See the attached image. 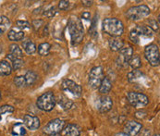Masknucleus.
Instances as JSON below:
<instances>
[{"mask_svg":"<svg viewBox=\"0 0 160 136\" xmlns=\"http://www.w3.org/2000/svg\"><path fill=\"white\" fill-rule=\"evenodd\" d=\"M69 30L71 44L73 45H79L84 36V30L81 20L77 17H71L69 21Z\"/></svg>","mask_w":160,"mask_h":136,"instance_id":"nucleus-1","label":"nucleus"},{"mask_svg":"<svg viewBox=\"0 0 160 136\" xmlns=\"http://www.w3.org/2000/svg\"><path fill=\"white\" fill-rule=\"evenodd\" d=\"M103 30L106 33L113 36L118 37L124 32V26L120 20L116 18H107L102 23Z\"/></svg>","mask_w":160,"mask_h":136,"instance_id":"nucleus-2","label":"nucleus"},{"mask_svg":"<svg viewBox=\"0 0 160 136\" xmlns=\"http://www.w3.org/2000/svg\"><path fill=\"white\" fill-rule=\"evenodd\" d=\"M56 103H57V99L55 94L52 92H46L38 97L36 106L39 109L48 112L55 108Z\"/></svg>","mask_w":160,"mask_h":136,"instance_id":"nucleus-3","label":"nucleus"},{"mask_svg":"<svg viewBox=\"0 0 160 136\" xmlns=\"http://www.w3.org/2000/svg\"><path fill=\"white\" fill-rule=\"evenodd\" d=\"M150 14V8L145 5L136 6L129 8L126 12V16L129 20L132 21H139L146 18Z\"/></svg>","mask_w":160,"mask_h":136,"instance_id":"nucleus-4","label":"nucleus"},{"mask_svg":"<svg viewBox=\"0 0 160 136\" xmlns=\"http://www.w3.org/2000/svg\"><path fill=\"white\" fill-rule=\"evenodd\" d=\"M128 102L136 108H142L146 107L149 103V98L147 95L142 93H136V92H129L127 94Z\"/></svg>","mask_w":160,"mask_h":136,"instance_id":"nucleus-5","label":"nucleus"},{"mask_svg":"<svg viewBox=\"0 0 160 136\" xmlns=\"http://www.w3.org/2000/svg\"><path fill=\"white\" fill-rule=\"evenodd\" d=\"M144 57L153 67L159 65V48L155 44L147 45L144 49Z\"/></svg>","mask_w":160,"mask_h":136,"instance_id":"nucleus-6","label":"nucleus"},{"mask_svg":"<svg viewBox=\"0 0 160 136\" xmlns=\"http://www.w3.org/2000/svg\"><path fill=\"white\" fill-rule=\"evenodd\" d=\"M142 36L152 37L153 31L148 26H136L130 33V39L134 44H139V41Z\"/></svg>","mask_w":160,"mask_h":136,"instance_id":"nucleus-7","label":"nucleus"},{"mask_svg":"<svg viewBox=\"0 0 160 136\" xmlns=\"http://www.w3.org/2000/svg\"><path fill=\"white\" fill-rule=\"evenodd\" d=\"M103 79H104V71H103L102 67H99V66L93 67L90 70L88 83L92 88H93V89L99 88L100 83Z\"/></svg>","mask_w":160,"mask_h":136,"instance_id":"nucleus-8","label":"nucleus"},{"mask_svg":"<svg viewBox=\"0 0 160 136\" xmlns=\"http://www.w3.org/2000/svg\"><path fill=\"white\" fill-rule=\"evenodd\" d=\"M66 125V122L63 119L60 118H55L50 120L44 128V133L48 135L59 133L60 132L63 131L64 127Z\"/></svg>","mask_w":160,"mask_h":136,"instance_id":"nucleus-9","label":"nucleus"},{"mask_svg":"<svg viewBox=\"0 0 160 136\" xmlns=\"http://www.w3.org/2000/svg\"><path fill=\"white\" fill-rule=\"evenodd\" d=\"M133 50L132 46L122 47L119 51V56L117 58V64L122 68H126L129 66V61L133 56Z\"/></svg>","mask_w":160,"mask_h":136,"instance_id":"nucleus-10","label":"nucleus"},{"mask_svg":"<svg viewBox=\"0 0 160 136\" xmlns=\"http://www.w3.org/2000/svg\"><path fill=\"white\" fill-rule=\"evenodd\" d=\"M61 89L65 92H69L76 97H80L82 93V86L71 80H64L61 84Z\"/></svg>","mask_w":160,"mask_h":136,"instance_id":"nucleus-11","label":"nucleus"},{"mask_svg":"<svg viewBox=\"0 0 160 136\" xmlns=\"http://www.w3.org/2000/svg\"><path fill=\"white\" fill-rule=\"evenodd\" d=\"M142 126L140 122L135 120H130L126 122L124 126V133L130 136H136L142 131Z\"/></svg>","mask_w":160,"mask_h":136,"instance_id":"nucleus-12","label":"nucleus"},{"mask_svg":"<svg viewBox=\"0 0 160 136\" xmlns=\"http://www.w3.org/2000/svg\"><path fill=\"white\" fill-rule=\"evenodd\" d=\"M23 124L31 131H36L40 128V119L38 117L32 115H25L23 117Z\"/></svg>","mask_w":160,"mask_h":136,"instance_id":"nucleus-13","label":"nucleus"},{"mask_svg":"<svg viewBox=\"0 0 160 136\" xmlns=\"http://www.w3.org/2000/svg\"><path fill=\"white\" fill-rule=\"evenodd\" d=\"M113 107V101L109 96H102L97 100V109L101 113L109 111Z\"/></svg>","mask_w":160,"mask_h":136,"instance_id":"nucleus-14","label":"nucleus"},{"mask_svg":"<svg viewBox=\"0 0 160 136\" xmlns=\"http://www.w3.org/2000/svg\"><path fill=\"white\" fill-rule=\"evenodd\" d=\"M7 58L10 59L11 61L15 59H21L22 58V50L20 48V46L16 44H12L9 46V53L8 54Z\"/></svg>","mask_w":160,"mask_h":136,"instance_id":"nucleus-15","label":"nucleus"},{"mask_svg":"<svg viewBox=\"0 0 160 136\" xmlns=\"http://www.w3.org/2000/svg\"><path fill=\"white\" fill-rule=\"evenodd\" d=\"M63 133L65 136H80L81 134V129L76 124L69 123L66 125L63 129Z\"/></svg>","mask_w":160,"mask_h":136,"instance_id":"nucleus-16","label":"nucleus"},{"mask_svg":"<svg viewBox=\"0 0 160 136\" xmlns=\"http://www.w3.org/2000/svg\"><path fill=\"white\" fill-rule=\"evenodd\" d=\"M111 88H112V83L110 82V80L108 77H105L102 80L98 89H99V92L102 94H107L111 91Z\"/></svg>","mask_w":160,"mask_h":136,"instance_id":"nucleus-17","label":"nucleus"},{"mask_svg":"<svg viewBox=\"0 0 160 136\" xmlns=\"http://www.w3.org/2000/svg\"><path fill=\"white\" fill-rule=\"evenodd\" d=\"M8 37L10 41H21L24 38V33L21 30L17 29H11L8 32Z\"/></svg>","mask_w":160,"mask_h":136,"instance_id":"nucleus-18","label":"nucleus"},{"mask_svg":"<svg viewBox=\"0 0 160 136\" xmlns=\"http://www.w3.org/2000/svg\"><path fill=\"white\" fill-rule=\"evenodd\" d=\"M22 47L23 49H24V51L28 55H32L36 51V45H35V44L32 40H30V39H27V40L23 41Z\"/></svg>","mask_w":160,"mask_h":136,"instance_id":"nucleus-19","label":"nucleus"},{"mask_svg":"<svg viewBox=\"0 0 160 136\" xmlns=\"http://www.w3.org/2000/svg\"><path fill=\"white\" fill-rule=\"evenodd\" d=\"M12 72L11 65L7 60L0 61V76H8Z\"/></svg>","mask_w":160,"mask_h":136,"instance_id":"nucleus-20","label":"nucleus"},{"mask_svg":"<svg viewBox=\"0 0 160 136\" xmlns=\"http://www.w3.org/2000/svg\"><path fill=\"white\" fill-rule=\"evenodd\" d=\"M123 45H124L123 41L118 37L112 38L109 41V47L112 51H115V52H118V51L119 52L121 50V48L123 47Z\"/></svg>","mask_w":160,"mask_h":136,"instance_id":"nucleus-21","label":"nucleus"},{"mask_svg":"<svg viewBox=\"0 0 160 136\" xmlns=\"http://www.w3.org/2000/svg\"><path fill=\"white\" fill-rule=\"evenodd\" d=\"M12 135H26V127L23 123H16L12 127Z\"/></svg>","mask_w":160,"mask_h":136,"instance_id":"nucleus-22","label":"nucleus"},{"mask_svg":"<svg viewBox=\"0 0 160 136\" xmlns=\"http://www.w3.org/2000/svg\"><path fill=\"white\" fill-rule=\"evenodd\" d=\"M24 78L26 81V85H32L36 82L38 76H37L36 72H34L33 70H29L24 75Z\"/></svg>","mask_w":160,"mask_h":136,"instance_id":"nucleus-23","label":"nucleus"},{"mask_svg":"<svg viewBox=\"0 0 160 136\" xmlns=\"http://www.w3.org/2000/svg\"><path fill=\"white\" fill-rule=\"evenodd\" d=\"M10 26V21L6 16H1L0 18V35H2Z\"/></svg>","mask_w":160,"mask_h":136,"instance_id":"nucleus-24","label":"nucleus"},{"mask_svg":"<svg viewBox=\"0 0 160 136\" xmlns=\"http://www.w3.org/2000/svg\"><path fill=\"white\" fill-rule=\"evenodd\" d=\"M58 104H59V106H60L63 109H69V108L72 107V105H73L72 101L68 99V98H67L66 96H64V95H61V96H60V98H59V100H58Z\"/></svg>","mask_w":160,"mask_h":136,"instance_id":"nucleus-25","label":"nucleus"},{"mask_svg":"<svg viewBox=\"0 0 160 136\" xmlns=\"http://www.w3.org/2000/svg\"><path fill=\"white\" fill-rule=\"evenodd\" d=\"M51 49V45L48 43H43L38 46V54L42 57H46L49 54Z\"/></svg>","mask_w":160,"mask_h":136,"instance_id":"nucleus-26","label":"nucleus"},{"mask_svg":"<svg viewBox=\"0 0 160 136\" xmlns=\"http://www.w3.org/2000/svg\"><path fill=\"white\" fill-rule=\"evenodd\" d=\"M129 65L133 68V69H137L142 66V61H141V58L138 55H134L132 57V58L129 61Z\"/></svg>","mask_w":160,"mask_h":136,"instance_id":"nucleus-27","label":"nucleus"},{"mask_svg":"<svg viewBox=\"0 0 160 136\" xmlns=\"http://www.w3.org/2000/svg\"><path fill=\"white\" fill-rule=\"evenodd\" d=\"M142 76V73H141L137 69H134L133 71H132L128 74V80H129V82L133 83L136 80H138L139 78H141Z\"/></svg>","mask_w":160,"mask_h":136,"instance_id":"nucleus-28","label":"nucleus"},{"mask_svg":"<svg viewBox=\"0 0 160 136\" xmlns=\"http://www.w3.org/2000/svg\"><path fill=\"white\" fill-rule=\"evenodd\" d=\"M13 82L17 87H23L26 85V81H25L24 76H16L14 78Z\"/></svg>","mask_w":160,"mask_h":136,"instance_id":"nucleus-29","label":"nucleus"},{"mask_svg":"<svg viewBox=\"0 0 160 136\" xmlns=\"http://www.w3.org/2000/svg\"><path fill=\"white\" fill-rule=\"evenodd\" d=\"M148 27L152 30V31H155V32H158L159 30V23L157 22V20L155 19H150L148 20Z\"/></svg>","mask_w":160,"mask_h":136,"instance_id":"nucleus-30","label":"nucleus"},{"mask_svg":"<svg viewBox=\"0 0 160 136\" xmlns=\"http://www.w3.org/2000/svg\"><path fill=\"white\" fill-rule=\"evenodd\" d=\"M14 112V108L9 105H4L0 107V116L6 113H12Z\"/></svg>","mask_w":160,"mask_h":136,"instance_id":"nucleus-31","label":"nucleus"},{"mask_svg":"<svg viewBox=\"0 0 160 136\" xmlns=\"http://www.w3.org/2000/svg\"><path fill=\"white\" fill-rule=\"evenodd\" d=\"M56 14H57V9H56V8H55V7H51V8H49L48 9H46V11L44 12V16H45L46 18H48V19L53 18Z\"/></svg>","mask_w":160,"mask_h":136,"instance_id":"nucleus-32","label":"nucleus"},{"mask_svg":"<svg viewBox=\"0 0 160 136\" xmlns=\"http://www.w3.org/2000/svg\"><path fill=\"white\" fill-rule=\"evenodd\" d=\"M23 65H24V61L22 58L21 59H15V60L12 61L11 68H13L14 70H19V69H21V68H22Z\"/></svg>","mask_w":160,"mask_h":136,"instance_id":"nucleus-33","label":"nucleus"},{"mask_svg":"<svg viewBox=\"0 0 160 136\" xmlns=\"http://www.w3.org/2000/svg\"><path fill=\"white\" fill-rule=\"evenodd\" d=\"M17 27L20 30H24V29H30L32 26H31L30 23L26 22V21H18L17 22Z\"/></svg>","mask_w":160,"mask_h":136,"instance_id":"nucleus-34","label":"nucleus"},{"mask_svg":"<svg viewBox=\"0 0 160 136\" xmlns=\"http://www.w3.org/2000/svg\"><path fill=\"white\" fill-rule=\"evenodd\" d=\"M58 8H59V9H61V10H67L69 8V1H66V0L59 1V3H58Z\"/></svg>","mask_w":160,"mask_h":136,"instance_id":"nucleus-35","label":"nucleus"},{"mask_svg":"<svg viewBox=\"0 0 160 136\" xmlns=\"http://www.w3.org/2000/svg\"><path fill=\"white\" fill-rule=\"evenodd\" d=\"M43 23H44V22L42 20H34L32 22V27L34 28L35 31H37L38 29H40V27L43 25Z\"/></svg>","mask_w":160,"mask_h":136,"instance_id":"nucleus-36","label":"nucleus"},{"mask_svg":"<svg viewBox=\"0 0 160 136\" xmlns=\"http://www.w3.org/2000/svg\"><path fill=\"white\" fill-rule=\"evenodd\" d=\"M140 134L139 136H151V133H150V131L149 130H142L139 133Z\"/></svg>","mask_w":160,"mask_h":136,"instance_id":"nucleus-37","label":"nucleus"},{"mask_svg":"<svg viewBox=\"0 0 160 136\" xmlns=\"http://www.w3.org/2000/svg\"><path fill=\"white\" fill-rule=\"evenodd\" d=\"M82 18L84 19V20H86V21H88V20L91 19V14H90L89 12L85 11V12H83V13L82 14Z\"/></svg>","mask_w":160,"mask_h":136,"instance_id":"nucleus-38","label":"nucleus"},{"mask_svg":"<svg viewBox=\"0 0 160 136\" xmlns=\"http://www.w3.org/2000/svg\"><path fill=\"white\" fill-rule=\"evenodd\" d=\"M92 1H85V0H83V1H82V6L83 7H85V8H90L92 5Z\"/></svg>","mask_w":160,"mask_h":136,"instance_id":"nucleus-39","label":"nucleus"},{"mask_svg":"<svg viewBox=\"0 0 160 136\" xmlns=\"http://www.w3.org/2000/svg\"><path fill=\"white\" fill-rule=\"evenodd\" d=\"M114 136H130L128 135L127 133H116Z\"/></svg>","mask_w":160,"mask_h":136,"instance_id":"nucleus-40","label":"nucleus"},{"mask_svg":"<svg viewBox=\"0 0 160 136\" xmlns=\"http://www.w3.org/2000/svg\"><path fill=\"white\" fill-rule=\"evenodd\" d=\"M50 136H61L59 133H56V134H52V135H50Z\"/></svg>","mask_w":160,"mask_h":136,"instance_id":"nucleus-41","label":"nucleus"},{"mask_svg":"<svg viewBox=\"0 0 160 136\" xmlns=\"http://www.w3.org/2000/svg\"><path fill=\"white\" fill-rule=\"evenodd\" d=\"M1 97H2V95H1V91H0V100H1Z\"/></svg>","mask_w":160,"mask_h":136,"instance_id":"nucleus-42","label":"nucleus"},{"mask_svg":"<svg viewBox=\"0 0 160 136\" xmlns=\"http://www.w3.org/2000/svg\"><path fill=\"white\" fill-rule=\"evenodd\" d=\"M154 136H159V134H156V135H154Z\"/></svg>","mask_w":160,"mask_h":136,"instance_id":"nucleus-43","label":"nucleus"},{"mask_svg":"<svg viewBox=\"0 0 160 136\" xmlns=\"http://www.w3.org/2000/svg\"><path fill=\"white\" fill-rule=\"evenodd\" d=\"M10 136H17V135H10ZM22 136H27V135H22Z\"/></svg>","mask_w":160,"mask_h":136,"instance_id":"nucleus-44","label":"nucleus"}]
</instances>
